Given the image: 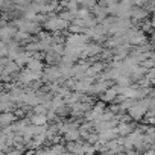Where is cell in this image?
Returning a JSON list of instances; mask_svg holds the SVG:
<instances>
[{"mask_svg":"<svg viewBox=\"0 0 155 155\" xmlns=\"http://www.w3.org/2000/svg\"><path fill=\"white\" fill-rule=\"evenodd\" d=\"M67 26H68V21H65L61 17H50L46 21V28L50 31H61V29H65Z\"/></svg>","mask_w":155,"mask_h":155,"instance_id":"6da1fadb","label":"cell"},{"mask_svg":"<svg viewBox=\"0 0 155 155\" xmlns=\"http://www.w3.org/2000/svg\"><path fill=\"white\" fill-rule=\"evenodd\" d=\"M134 125L131 122H119L117 126H116V131H117V135L119 137H126L128 134H131L134 131Z\"/></svg>","mask_w":155,"mask_h":155,"instance_id":"7a4b0ae2","label":"cell"},{"mask_svg":"<svg viewBox=\"0 0 155 155\" xmlns=\"http://www.w3.org/2000/svg\"><path fill=\"white\" fill-rule=\"evenodd\" d=\"M119 96H120V94H119V87H117V85H116V87H110V88H107V90L102 93V101H104V102H114Z\"/></svg>","mask_w":155,"mask_h":155,"instance_id":"3957f363","label":"cell"},{"mask_svg":"<svg viewBox=\"0 0 155 155\" xmlns=\"http://www.w3.org/2000/svg\"><path fill=\"white\" fill-rule=\"evenodd\" d=\"M17 116L12 114V113H0V128H8L11 126L14 122H15Z\"/></svg>","mask_w":155,"mask_h":155,"instance_id":"277c9868","label":"cell"},{"mask_svg":"<svg viewBox=\"0 0 155 155\" xmlns=\"http://www.w3.org/2000/svg\"><path fill=\"white\" fill-rule=\"evenodd\" d=\"M44 78L47 81H50V82H55V81H58L59 78H62V76H61V71H59L58 67H47L44 70Z\"/></svg>","mask_w":155,"mask_h":155,"instance_id":"5b68a950","label":"cell"},{"mask_svg":"<svg viewBox=\"0 0 155 155\" xmlns=\"http://www.w3.org/2000/svg\"><path fill=\"white\" fill-rule=\"evenodd\" d=\"M47 116L46 114H34L31 119H29V122H31V125H35V126H43V125H46L47 123Z\"/></svg>","mask_w":155,"mask_h":155,"instance_id":"8992f818","label":"cell"},{"mask_svg":"<svg viewBox=\"0 0 155 155\" xmlns=\"http://www.w3.org/2000/svg\"><path fill=\"white\" fill-rule=\"evenodd\" d=\"M28 68L29 70H32V71H43V62L38 59V58H35V56H32L29 61H28Z\"/></svg>","mask_w":155,"mask_h":155,"instance_id":"52a82bcc","label":"cell"},{"mask_svg":"<svg viewBox=\"0 0 155 155\" xmlns=\"http://www.w3.org/2000/svg\"><path fill=\"white\" fill-rule=\"evenodd\" d=\"M46 152H47V155H61V153L65 152V146L61 144V143H55V144H52Z\"/></svg>","mask_w":155,"mask_h":155,"instance_id":"ba28073f","label":"cell"},{"mask_svg":"<svg viewBox=\"0 0 155 155\" xmlns=\"http://www.w3.org/2000/svg\"><path fill=\"white\" fill-rule=\"evenodd\" d=\"M64 137H65L67 141H78V140H79V137H81L79 128H73V129L67 131V132L64 134Z\"/></svg>","mask_w":155,"mask_h":155,"instance_id":"9c48e42d","label":"cell"},{"mask_svg":"<svg viewBox=\"0 0 155 155\" xmlns=\"http://www.w3.org/2000/svg\"><path fill=\"white\" fill-rule=\"evenodd\" d=\"M132 17H135V18H144L146 15H147V12L146 11H143V9H135V11H132V14H131Z\"/></svg>","mask_w":155,"mask_h":155,"instance_id":"30bf717a","label":"cell"},{"mask_svg":"<svg viewBox=\"0 0 155 155\" xmlns=\"http://www.w3.org/2000/svg\"><path fill=\"white\" fill-rule=\"evenodd\" d=\"M141 155H155V147H147V149H144Z\"/></svg>","mask_w":155,"mask_h":155,"instance_id":"8fae6325","label":"cell"},{"mask_svg":"<svg viewBox=\"0 0 155 155\" xmlns=\"http://www.w3.org/2000/svg\"><path fill=\"white\" fill-rule=\"evenodd\" d=\"M153 41H155V37H153Z\"/></svg>","mask_w":155,"mask_h":155,"instance_id":"7c38bea8","label":"cell"}]
</instances>
